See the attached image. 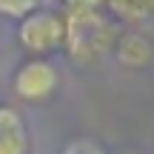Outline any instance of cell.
Instances as JSON below:
<instances>
[{
  "label": "cell",
  "mask_w": 154,
  "mask_h": 154,
  "mask_svg": "<svg viewBox=\"0 0 154 154\" xmlns=\"http://www.w3.org/2000/svg\"><path fill=\"white\" fill-rule=\"evenodd\" d=\"M11 88L26 103H46L60 88V72L46 57H29L11 77Z\"/></svg>",
  "instance_id": "3957f363"
},
{
  "label": "cell",
  "mask_w": 154,
  "mask_h": 154,
  "mask_svg": "<svg viewBox=\"0 0 154 154\" xmlns=\"http://www.w3.org/2000/svg\"><path fill=\"white\" fill-rule=\"evenodd\" d=\"M66 154H109V151H106L100 143L83 137V140H72V143L66 146Z\"/></svg>",
  "instance_id": "ba28073f"
},
{
  "label": "cell",
  "mask_w": 154,
  "mask_h": 154,
  "mask_svg": "<svg viewBox=\"0 0 154 154\" xmlns=\"http://www.w3.org/2000/svg\"><path fill=\"white\" fill-rule=\"evenodd\" d=\"M63 14L66 11H86V9H103V0H60Z\"/></svg>",
  "instance_id": "9c48e42d"
},
{
  "label": "cell",
  "mask_w": 154,
  "mask_h": 154,
  "mask_svg": "<svg viewBox=\"0 0 154 154\" xmlns=\"http://www.w3.org/2000/svg\"><path fill=\"white\" fill-rule=\"evenodd\" d=\"M63 37H66V17H63V11L34 9L17 26V40H20V46L32 57H46L51 51L63 49Z\"/></svg>",
  "instance_id": "7a4b0ae2"
},
{
  "label": "cell",
  "mask_w": 154,
  "mask_h": 154,
  "mask_svg": "<svg viewBox=\"0 0 154 154\" xmlns=\"http://www.w3.org/2000/svg\"><path fill=\"white\" fill-rule=\"evenodd\" d=\"M103 11L120 26H140L154 17V0H103Z\"/></svg>",
  "instance_id": "8992f818"
},
{
  "label": "cell",
  "mask_w": 154,
  "mask_h": 154,
  "mask_svg": "<svg viewBox=\"0 0 154 154\" xmlns=\"http://www.w3.org/2000/svg\"><path fill=\"white\" fill-rule=\"evenodd\" d=\"M37 9V0H0V14L3 17H17L23 20L26 14Z\"/></svg>",
  "instance_id": "52a82bcc"
},
{
  "label": "cell",
  "mask_w": 154,
  "mask_h": 154,
  "mask_svg": "<svg viewBox=\"0 0 154 154\" xmlns=\"http://www.w3.org/2000/svg\"><path fill=\"white\" fill-rule=\"evenodd\" d=\"M114 54L123 69H146L154 60V40L137 29H123L114 43Z\"/></svg>",
  "instance_id": "277c9868"
},
{
  "label": "cell",
  "mask_w": 154,
  "mask_h": 154,
  "mask_svg": "<svg viewBox=\"0 0 154 154\" xmlns=\"http://www.w3.org/2000/svg\"><path fill=\"white\" fill-rule=\"evenodd\" d=\"M66 37L63 49L77 63H97L100 57L111 54L120 37V23H114L103 9L66 11Z\"/></svg>",
  "instance_id": "6da1fadb"
},
{
  "label": "cell",
  "mask_w": 154,
  "mask_h": 154,
  "mask_svg": "<svg viewBox=\"0 0 154 154\" xmlns=\"http://www.w3.org/2000/svg\"><path fill=\"white\" fill-rule=\"evenodd\" d=\"M0 154H29L26 123L9 103H0Z\"/></svg>",
  "instance_id": "5b68a950"
}]
</instances>
